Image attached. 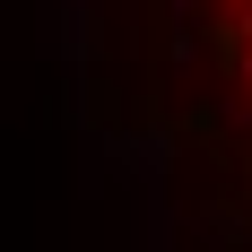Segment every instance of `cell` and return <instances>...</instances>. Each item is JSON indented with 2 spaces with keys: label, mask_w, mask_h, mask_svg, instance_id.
<instances>
[{
  "label": "cell",
  "mask_w": 252,
  "mask_h": 252,
  "mask_svg": "<svg viewBox=\"0 0 252 252\" xmlns=\"http://www.w3.org/2000/svg\"><path fill=\"white\" fill-rule=\"evenodd\" d=\"M226 52H235V78H244V87H252V18L235 26V44H226Z\"/></svg>",
  "instance_id": "1"
}]
</instances>
